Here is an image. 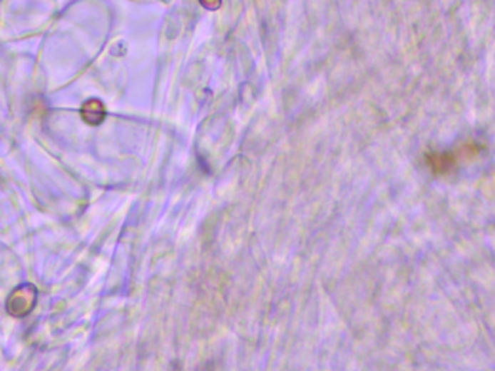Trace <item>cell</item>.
<instances>
[{"label": "cell", "instance_id": "obj_1", "mask_svg": "<svg viewBox=\"0 0 495 371\" xmlns=\"http://www.w3.org/2000/svg\"><path fill=\"white\" fill-rule=\"evenodd\" d=\"M36 289L32 285H22L14 290L8 300V312L16 317L31 313L36 302Z\"/></svg>", "mask_w": 495, "mask_h": 371}]
</instances>
